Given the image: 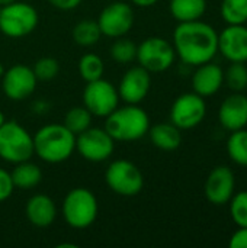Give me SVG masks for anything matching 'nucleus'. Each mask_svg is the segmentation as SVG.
<instances>
[{
	"mask_svg": "<svg viewBox=\"0 0 247 248\" xmlns=\"http://www.w3.org/2000/svg\"><path fill=\"white\" fill-rule=\"evenodd\" d=\"M173 48L182 62L197 67L213 61L218 52V33L199 20L179 22L173 31Z\"/></svg>",
	"mask_w": 247,
	"mask_h": 248,
	"instance_id": "nucleus-1",
	"label": "nucleus"
},
{
	"mask_svg": "<svg viewBox=\"0 0 247 248\" xmlns=\"http://www.w3.org/2000/svg\"><path fill=\"white\" fill-rule=\"evenodd\" d=\"M76 151V135L63 124L41 126L33 135V154L48 164L67 161Z\"/></svg>",
	"mask_w": 247,
	"mask_h": 248,
	"instance_id": "nucleus-2",
	"label": "nucleus"
},
{
	"mask_svg": "<svg viewBox=\"0 0 247 248\" xmlns=\"http://www.w3.org/2000/svg\"><path fill=\"white\" fill-rule=\"evenodd\" d=\"M105 131L119 142L138 141L148 134L150 118L138 105L127 103L105 118Z\"/></svg>",
	"mask_w": 247,
	"mask_h": 248,
	"instance_id": "nucleus-3",
	"label": "nucleus"
},
{
	"mask_svg": "<svg viewBox=\"0 0 247 248\" xmlns=\"http://www.w3.org/2000/svg\"><path fill=\"white\" fill-rule=\"evenodd\" d=\"M61 212L68 227L73 230H86L93 225L98 218V199L95 193L86 187L71 189L63 201Z\"/></svg>",
	"mask_w": 247,
	"mask_h": 248,
	"instance_id": "nucleus-4",
	"label": "nucleus"
},
{
	"mask_svg": "<svg viewBox=\"0 0 247 248\" xmlns=\"http://www.w3.org/2000/svg\"><path fill=\"white\" fill-rule=\"evenodd\" d=\"M33 155V135L16 121H4L0 126V158L15 166Z\"/></svg>",
	"mask_w": 247,
	"mask_h": 248,
	"instance_id": "nucleus-5",
	"label": "nucleus"
},
{
	"mask_svg": "<svg viewBox=\"0 0 247 248\" xmlns=\"http://www.w3.org/2000/svg\"><path fill=\"white\" fill-rule=\"evenodd\" d=\"M39 22L36 9L25 1H13L0 9V32L9 38L32 33Z\"/></svg>",
	"mask_w": 247,
	"mask_h": 248,
	"instance_id": "nucleus-6",
	"label": "nucleus"
},
{
	"mask_svg": "<svg viewBox=\"0 0 247 248\" xmlns=\"http://www.w3.org/2000/svg\"><path fill=\"white\" fill-rule=\"evenodd\" d=\"M108 187L119 196L132 198L141 193L144 187V176L141 170L130 160H115L105 171Z\"/></svg>",
	"mask_w": 247,
	"mask_h": 248,
	"instance_id": "nucleus-7",
	"label": "nucleus"
},
{
	"mask_svg": "<svg viewBox=\"0 0 247 248\" xmlns=\"http://www.w3.org/2000/svg\"><path fill=\"white\" fill-rule=\"evenodd\" d=\"M176 58L173 44L162 36H148L140 45H137L138 65L146 68L151 74L163 73L169 70Z\"/></svg>",
	"mask_w": 247,
	"mask_h": 248,
	"instance_id": "nucleus-8",
	"label": "nucleus"
},
{
	"mask_svg": "<svg viewBox=\"0 0 247 248\" xmlns=\"http://www.w3.org/2000/svg\"><path fill=\"white\" fill-rule=\"evenodd\" d=\"M119 103L118 89L108 80L89 81L83 90V106L98 118H106Z\"/></svg>",
	"mask_w": 247,
	"mask_h": 248,
	"instance_id": "nucleus-9",
	"label": "nucleus"
},
{
	"mask_svg": "<svg viewBox=\"0 0 247 248\" xmlns=\"http://www.w3.org/2000/svg\"><path fill=\"white\" fill-rule=\"evenodd\" d=\"M76 151L90 163H103L115 151V140L105 128H87L76 135Z\"/></svg>",
	"mask_w": 247,
	"mask_h": 248,
	"instance_id": "nucleus-10",
	"label": "nucleus"
},
{
	"mask_svg": "<svg viewBox=\"0 0 247 248\" xmlns=\"http://www.w3.org/2000/svg\"><path fill=\"white\" fill-rule=\"evenodd\" d=\"M207 115L205 99L195 92L183 93L173 102L170 108V122L181 131L198 126Z\"/></svg>",
	"mask_w": 247,
	"mask_h": 248,
	"instance_id": "nucleus-11",
	"label": "nucleus"
},
{
	"mask_svg": "<svg viewBox=\"0 0 247 248\" xmlns=\"http://www.w3.org/2000/svg\"><path fill=\"white\" fill-rule=\"evenodd\" d=\"M102 35L108 38L125 36L134 25V10L128 3L114 1L102 9L98 17Z\"/></svg>",
	"mask_w": 247,
	"mask_h": 248,
	"instance_id": "nucleus-12",
	"label": "nucleus"
},
{
	"mask_svg": "<svg viewBox=\"0 0 247 248\" xmlns=\"http://www.w3.org/2000/svg\"><path fill=\"white\" fill-rule=\"evenodd\" d=\"M38 78L35 77L32 67L16 64L7 68L1 77V89L7 99L13 102H22L33 94L36 90Z\"/></svg>",
	"mask_w": 247,
	"mask_h": 248,
	"instance_id": "nucleus-13",
	"label": "nucleus"
},
{
	"mask_svg": "<svg viewBox=\"0 0 247 248\" xmlns=\"http://www.w3.org/2000/svg\"><path fill=\"white\" fill-rule=\"evenodd\" d=\"M234 193L236 177L233 170L227 166L214 167L204 183V195L207 201L213 205L223 206L230 202Z\"/></svg>",
	"mask_w": 247,
	"mask_h": 248,
	"instance_id": "nucleus-14",
	"label": "nucleus"
},
{
	"mask_svg": "<svg viewBox=\"0 0 247 248\" xmlns=\"http://www.w3.org/2000/svg\"><path fill=\"white\" fill-rule=\"evenodd\" d=\"M150 89L151 73H148L141 65H135L127 70L122 76L118 86V94L119 99H122L125 103L140 105L150 93Z\"/></svg>",
	"mask_w": 247,
	"mask_h": 248,
	"instance_id": "nucleus-15",
	"label": "nucleus"
},
{
	"mask_svg": "<svg viewBox=\"0 0 247 248\" xmlns=\"http://www.w3.org/2000/svg\"><path fill=\"white\" fill-rule=\"evenodd\" d=\"M218 52L230 62H246V26L245 25H227L218 33Z\"/></svg>",
	"mask_w": 247,
	"mask_h": 248,
	"instance_id": "nucleus-16",
	"label": "nucleus"
},
{
	"mask_svg": "<svg viewBox=\"0 0 247 248\" xmlns=\"http://www.w3.org/2000/svg\"><path fill=\"white\" fill-rule=\"evenodd\" d=\"M218 121L229 131H239L247 126V96L242 92H234L226 97L218 109Z\"/></svg>",
	"mask_w": 247,
	"mask_h": 248,
	"instance_id": "nucleus-17",
	"label": "nucleus"
},
{
	"mask_svg": "<svg viewBox=\"0 0 247 248\" xmlns=\"http://www.w3.org/2000/svg\"><path fill=\"white\" fill-rule=\"evenodd\" d=\"M224 84V70L208 61L205 64L197 65V70L192 74V89L197 94L205 97L214 96Z\"/></svg>",
	"mask_w": 247,
	"mask_h": 248,
	"instance_id": "nucleus-18",
	"label": "nucleus"
},
{
	"mask_svg": "<svg viewBox=\"0 0 247 248\" xmlns=\"http://www.w3.org/2000/svg\"><path fill=\"white\" fill-rule=\"evenodd\" d=\"M25 214L28 221L33 227L48 228L54 224L57 218V206L49 196L44 193H36L28 199L25 206Z\"/></svg>",
	"mask_w": 247,
	"mask_h": 248,
	"instance_id": "nucleus-19",
	"label": "nucleus"
},
{
	"mask_svg": "<svg viewBox=\"0 0 247 248\" xmlns=\"http://www.w3.org/2000/svg\"><path fill=\"white\" fill-rule=\"evenodd\" d=\"M147 135L153 145L162 151H175L182 144V131L172 122H162L150 126Z\"/></svg>",
	"mask_w": 247,
	"mask_h": 248,
	"instance_id": "nucleus-20",
	"label": "nucleus"
},
{
	"mask_svg": "<svg viewBox=\"0 0 247 248\" xmlns=\"http://www.w3.org/2000/svg\"><path fill=\"white\" fill-rule=\"evenodd\" d=\"M10 177H12L15 187L29 190V189L36 187L41 183L42 170L31 160H26V161L15 164L13 170L10 171Z\"/></svg>",
	"mask_w": 247,
	"mask_h": 248,
	"instance_id": "nucleus-21",
	"label": "nucleus"
},
{
	"mask_svg": "<svg viewBox=\"0 0 247 248\" xmlns=\"http://www.w3.org/2000/svg\"><path fill=\"white\" fill-rule=\"evenodd\" d=\"M169 12L178 22L199 20L207 12V0H170Z\"/></svg>",
	"mask_w": 247,
	"mask_h": 248,
	"instance_id": "nucleus-22",
	"label": "nucleus"
},
{
	"mask_svg": "<svg viewBox=\"0 0 247 248\" xmlns=\"http://www.w3.org/2000/svg\"><path fill=\"white\" fill-rule=\"evenodd\" d=\"M227 154L230 160L240 166V167H247V129H239L233 131L227 140L226 144Z\"/></svg>",
	"mask_w": 247,
	"mask_h": 248,
	"instance_id": "nucleus-23",
	"label": "nucleus"
},
{
	"mask_svg": "<svg viewBox=\"0 0 247 248\" xmlns=\"http://www.w3.org/2000/svg\"><path fill=\"white\" fill-rule=\"evenodd\" d=\"M71 35H73V39L77 45L92 46V45L99 42L102 32H100V28H99L96 20L84 19V20H80L74 25Z\"/></svg>",
	"mask_w": 247,
	"mask_h": 248,
	"instance_id": "nucleus-24",
	"label": "nucleus"
},
{
	"mask_svg": "<svg viewBox=\"0 0 247 248\" xmlns=\"http://www.w3.org/2000/svg\"><path fill=\"white\" fill-rule=\"evenodd\" d=\"M77 70L80 77L89 83V81H95L103 77L105 73V62L103 60L93 52H87L84 55L80 57L79 64H77Z\"/></svg>",
	"mask_w": 247,
	"mask_h": 248,
	"instance_id": "nucleus-25",
	"label": "nucleus"
},
{
	"mask_svg": "<svg viewBox=\"0 0 247 248\" xmlns=\"http://www.w3.org/2000/svg\"><path fill=\"white\" fill-rule=\"evenodd\" d=\"M92 118L93 115L84 106H74L67 110L63 125L74 135H79L92 126Z\"/></svg>",
	"mask_w": 247,
	"mask_h": 248,
	"instance_id": "nucleus-26",
	"label": "nucleus"
},
{
	"mask_svg": "<svg viewBox=\"0 0 247 248\" xmlns=\"http://www.w3.org/2000/svg\"><path fill=\"white\" fill-rule=\"evenodd\" d=\"M220 13L227 25H245L247 22V0H221Z\"/></svg>",
	"mask_w": 247,
	"mask_h": 248,
	"instance_id": "nucleus-27",
	"label": "nucleus"
},
{
	"mask_svg": "<svg viewBox=\"0 0 247 248\" xmlns=\"http://www.w3.org/2000/svg\"><path fill=\"white\" fill-rule=\"evenodd\" d=\"M224 83L233 92H243L247 89V67L245 62H231L224 70Z\"/></svg>",
	"mask_w": 247,
	"mask_h": 248,
	"instance_id": "nucleus-28",
	"label": "nucleus"
},
{
	"mask_svg": "<svg viewBox=\"0 0 247 248\" xmlns=\"http://www.w3.org/2000/svg\"><path fill=\"white\" fill-rule=\"evenodd\" d=\"M111 57L116 62L128 64L137 58V45L124 36L116 38L111 46Z\"/></svg>",
	"mask_w": 247,
	"mask_h": 248,
	"instance_id": "nucleus-29",
	"label": "nucleus"
},
{
	"mask_svg": "<svg viewBox=\"0 0 247 248\" xmlns=\"http://www.w3.org/2000/svg\"><path fill=\"white\" fill-rule=\"evenodd\" d=\"M32 71L35 77L41 81H49L60 73V62L54 57H42L35 61Z\"/></svg>",
	"mask_w": 247,
	"mask_h": 248,
	"instance_id": "nucleus-30",
	"label": "nucleus"
},
{
	"mask_svg": "<svg viewBox=\"0 0 247 248\" xmlns=\"http://www.w3.org/2000/svg\"><path fill=\"white\" fill-rule=\"evenodd\" d=\"M229 203L233 222L237 227H247V190L234 193Z\"/></svg>",
	"mask_w": 247,
	"mask_h": 248,
	"instance_id": "nucleus-31",
	"label": "nucleus"
},
{
	"mask_svg": "<svg viewBox=\"0 0 247 248\" xmlns=\"http://www.w3.org/2000/svg\"><path fill=\"white\" fill-rule=\"evenodd\" d=\"M13 182L10 177V173L0 167V203L6 202L13 195Z\"/></svg>",
	"mask_w": 247,
	"mask_h": 248,
	"instance_id": "nucleus-32",
	"label": "nucleus"
},
{
	"mask_svg": "<svg viewBox=\"0 0 247 248\" xmlns=\"http://www.w3.org/2000/svg\"><path fill=\"white\" fill-rule=\"evenodd\" d=\"M229 246L231 248H247V227H237L230 237Z\"/></svg>",
	"mask_w": 247,
	"mask_h": 248,
	"instance_id": "nucleus-33",
	"label": "nucleus"
},
{
	"mask_svg": "<svg viewBox=\"0 0 247 248\" xmlns=\"http://www.w3.org/2000/svg\"><path fill=\"white\" fill-rule=\"evenodd\" d=\"M48 3L58 10H73L80 6L82 0H48Z\"/></svg>",
	"mask_w": 247,
	"mask_h": 248,
	"instance_id": "nucleus-34",
	"label": "nucleus"
},
{
	"mask_svg": "<svg viewBox=\"0 0 247 248\" xmlns=\"http://www.w3.org/2000/svg\"><path fill=\"white\" fill-rule=\"evenodd\" d=\"M132 4L138 6V7H151L154 6L159 0H131Z\"/></svg>",
	"mask_w": 247,
	"mask_h": 248,
	"instance_id": "nucleus-35",
	"label": "nucleus"
},
{
	"mask_svg": "<svg viewBox=\"0 0 247 248\" xmlns=\"http://www.w3.org/2000/svg\"><path fill=\"white\" fill-rule=\"evenodd\" d=\"M16 0H0V6H6V4H10Z\"/></svg>",
	"mask_w": 247,
	"mask_h": 248,
	"instance_id": "nucleus-36",
	"label": "nucleus"
},
{
	"mask_svg": "<svg viewBox=\"0 0 247 248\" xmlns=\"http://www.w3.org/2000/svg\"><path fill=\"white\" fill-rule=\"evenodd\" d=\"M4 121H6V118H4V113L0 110V126L3 125V122H4Z\"/></svg>",
	"mask_w": 247,
	"mask_h": 248,
	"instance_id": "nucleus-37",
	"label": "nucleus"
},
{
	"mask_svg": "<svg viewBox=\"0 0 247 248\" xmlns=\"http://www.w3.org/2000/svg\"><path fill=\"white\" fill-rule=\"evenodd\" d=\"M4 71H6V68H4V67H3V65L0 64V78L3 77V74H4Z\"/></svg>",
	"mask_w": 247,
	"mask_h": 248,
	"instance_id": "nucleus-38",
	"label": "nucleus"
},
{
	"mask_svg": "<svg viewBox=\"0 0 247 248\" xmlns=\"http://www.w3.org/2000/svg\"><path fill=\"white\" fill-rule=\"evenodd\" d=\"M0 9H1V6H0Z\"/></svg>",
	"mask_w": 247,
	"mask_h": 248,
	"instance_id": "nucleus-39",
	"label": "nucleus"
}]
</instances>
